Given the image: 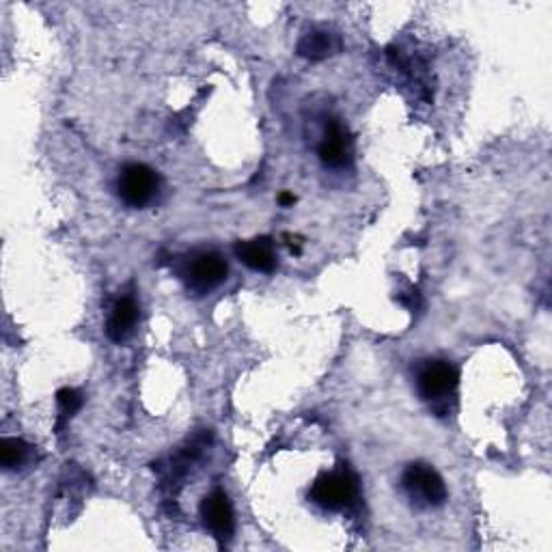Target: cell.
Here are the masks:
<instances>
[{"label": "cell", "instance_id": "obj_1", "mask_svg": "<svg viewBox=\"0 0 552 552\" xmlns=\"http://www.w3.org/2000/svg\"><path fill=\"white\" fill-rule=\"evenodd\" d=\"M402 483L408 499L421 509H434L445 505L447 501L445 481L430 464H423V462L408 464Z\"/></svg>", "mask_w": 552, "mask_h": 552}, {"label": "cell", "instance_id": "obj_2", "mask_svg": "<svg viewBox=\"0 0 552 552\" xmlns=\"http://www.w3.org/2000/svg\"><path fill=\"white\" fill-rule=\"evenodd\" d=\"M358 496V481L348 471V468H339L333 473H324L317 477L311 486L309 499L320 505L328 512H341V509H348Z\"/></svg>", "mask_w": 552, "mask_h": 552}, {"label": "cell", "instance_id": "obj_3", "mask_svg": "<svg viewBox=\"0 0 552 552\" xmlns=\"http://www.w3.org/2000/svg\"><path fill=\"white\" fill-rule=\"evenodd\" d=\"M227 261L218 253H199L184 261V268L179 270L186 287L195 294H207L216 289L227 279Z\"/></svg>", "mask_w": 552, "mask_h": 552}, {"label": "cell", "instance_id": "obj_4", "mask_svg": "<svg viewBox=\"0 0 552 552\" xmlns=\"http://www.w3.org/2000/svg\"><path fill=\"white\" fill-rule=\"evenodd\" d=\"M160 177L147 164H128L123 167L117 190L121 201L130 207H145L158 195Z\"/></svg>", "mask_w": 552, "mask_h": 552}, {"label": "cell", "instance_id": "obj_5", "mask_svg": "<svg viewBox=\"0 0 552 552\" xmlns=\"http://www.w3.org/2000/svg\"><path fill=\"white\" fill-rule=\"evenodd\" d=\"M460 374L447 361H427L417 376V391L430 404H445L458 389Z\"/></svg>", "mask_w": 552, "mask_h": 552}, {"label": "cell", "instance_id": "obj_6", "mask_svg": "<svg viewBox=\"0 0 552 552\" xmlns=\"http://www.w3.org/2000/svg\"><path fill=\"white\" fill-rule=\"evenodd\" d=\"M201 518L205 527L214 533L216 540L227 542L236 531V516H233V505L229 496L220 490H214L210 496H205L201 503Z\"/></svg>", "mask_w": 552, "mask_h": 552}, {"label": "cell", "instance_id": "obj_7", "mask_svg": "<svg viewBox=\"0 0 552 552\" xmlns=\"http://www.w3.org/2000/svg\"><path fill=\"white\" fill-rule=\"evenodd\" d=\"M320 160L330 169L348 167L352 160V138L348 128L339 119H330L326 123L324 141L320 143Z\"/></svg>", "mask_w": 552, "mask_h": 552}, {"label": "cell", "instance_id": "obj_8", "mask_svg": "<svg viewBox=\"0 0 552 552\" xmlns=\"http://www.w3.org/2000/svg\"><path fill=\"white\" fill-rule=\"evenodd\" d=\"M138 305L132 296H123L119 298L113 309H110L108 322H106V335L110 341L121 343L126 341L138 324Z\"/></svg>", "mask_w": 552, "mask_h": 552}, {"label": "cell", "instance_id": "obj_9", "mask_svg": "<svg viewBox=\"0 0 552 552\" xmlns=\"http://www.w3.org/2000/svg\"><path fill=\"white\" fill-rule=\"evenodd\" d=\"M236 255L246 268L255 272H274L276 270V251L270 238H255L236 244Z\"/></svg>", "mask_w": 552, "mask_h": 552}, {"label": "cell", "instance_id": "obj_10", "mask_svg": "<svg viewBox=\"0 0 552 552\" xmlns=\"http://www.w3.org/2000/svg\"><path fill=\"white\" fill-rule=\"evenodd\" d=\"M296 50L300 57L309 61H324L341 50V39L339 35L328 31H311L300 37Z\"/></svg>", "mask_w": 552, "mask_h": 552}, {"label": "cell", "instance_id": "obj_11", "mask_svg": "<svg viewBox=\"0 0 552 552\" xmlns=\"http://www.w3.org/2000/svg\"><path fill=\"white\" fill-rule=\"evenodd\" d=\"M29 445L20 438H3L0 443V464L5 471H18V468L29 460Z\"/></svg>", "mask_w": 552, "mask_h": 552}, {"label": "cell", "instance_id": "obj_12", "mask_svg": "<svg viewBox=\"0 0 552 552\" xmlns=\"http://www.w3.org/2000/svg\"><path fill=\"white\" fill-rule=\"evenodd\" d=\"M57 402H59V412H61L59 425H63L82 408V402H85V399H82V393L76 389H61L57 393Z\"/></svg>", "mask_w": 552, "mask_h": 552}, {"label": "cell", "instance_id": "obj_13", "mask_svg": "<svg viewBox=\"0 0 552 552\" xmlns=\"http://www.w3.org/2000/svg\"><path fill=\"white\" fill-rule=\"evenodd\" d=\"M279 203H281L283 207H289V205H294V203H296V197L292 195V192H281V195H279Z\"/></svg>", "mask_w": 552, "mask_h": 552}]
</instances>
